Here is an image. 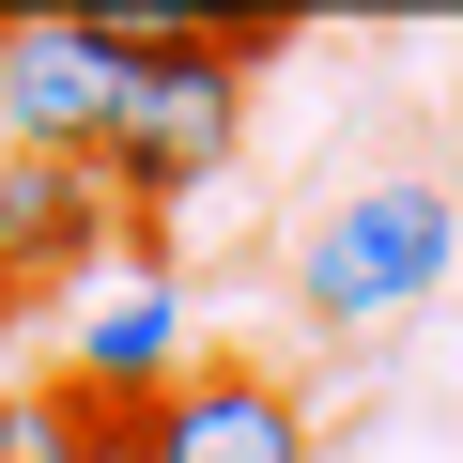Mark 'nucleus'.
<instances>
[{"mask_svg":"<svg viewBox=\"0 0 463 463\" xmlns=\"http://www.w3.org/2000/svg\"><path fill=\"white\" fill-rule=\"evenodd\" d=\"M448 248H463V201L448 185H355V201H325V232L294 248V294H309V325H402V309H432L448 294Z\"/></svg>","mask_w":463,"mask_h":463,"instance_id":"f257e3e1","label":"nucleus"},{"mask_svg":"<svg viewBox=\"0 0 463 463\" xmlns=\"http://www.w3.org/2000/svg\"><path fill=\"white\" fill-rule=\"evenodd\" d=\"M232 124H248V62H232V32H216V47H170V62L124 78V124L93 139V185H109L124 216H170V201H201V185L232 170Z\"/></svg>","mask_w":463,"mask_h":463,"instance_id":"f03ea898","label":"nucleus"},{"mask_svg":"<svg viewBox=\"0 0 463 463\" xmlns=\"http://www.w3.org/2000/svg\"><path fill=\"white\" fill-rule=\"evenodd\" d=\"M124 47H109V16H16L0 32V155H78L93 170V139L124 124Z\"/></svg>","mask_w":463,"mask_h":463,"instance_id":"7ed1b4c3","label":"nucleus"},{"mask_svg":"<svg viewBox=\"0 0 463 463\" xmlns=\"http://www.w3.org/2000/svg\"><path fill=\"white\" fill-rule=\"evenodd\" d=\"M124 463H325V448H309V402L263 355H201L170 402L124 417Z\"/></svg>","mask_w":463,"mask_h":463,"instance_id":"20e7f679","label":"nucleus"},{"mask_svg":"<svg viewBox=\"0 0 463 463\" xmlns=\"http://www.w3.org/2000/svg\"><path fill=\"white\" fill-rule=\"evenodd\" d=\"M124 248V201L78 155H0V294H62Z\"/></svg>","mask_w":463,"mask_h":463,"instance_id":"39448f33","label":"nucleus"},{"mask_svg":"<svg viewBox=\"0 0 463 463\" xmlns=\"http://www.w3.org/2000/svg\"><path fill=\"white\" fill-rule=\"evenodd\" d=\"M201 355H185V294L170 279H124L93 325H78V355H62V386L78 402H109V417H139V402H170Z\"/></svg>","mask_w":463,"mask_h":463,"instance_id":"423d86ee","label":"nucleus"},{"mask_svg":"<svg viewBox=\"0 0 463 463\" xmlns=\"http://www.w3.org/2000/svg\"><path fill=\"white\" fill-rule=\"evenodd\" d=\"M0 463H124V417L78 386H0Z\"/></svg>","mask_w":463,"mask_h":463,"instance_id":"0eeeda50","label":"nucleus"},{"mask_svg":"<svg viewBox=\"0 0 463 463\" xmlns=\"http://www.w3.org/2000/svg\"><path fill=\"white\" fill-rule=\"evenodd\" d=\"M0 325H16V294H0Z\"/></svg>","mask_w":463,"mask_h":463,"instance_id":"6e6552de","label":"nucleus"}]
</instances>
